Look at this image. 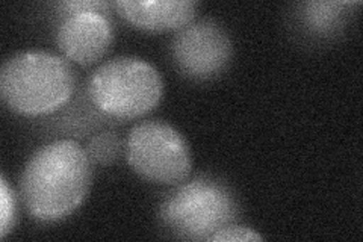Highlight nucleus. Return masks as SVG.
I'll return each mask as SVG.
<instances>
[{"label": "nucleus", "instance_id": "f257e3e1", "mask_svg": "<svg viewBox=\"0 0 363 242\" xmlns=\"http://www.w3.org/2000/svg\"><path fill=\"white\" fill-rule=\"evenodd\" d=\"M73 140H56L30 156L20 177V199L32 218L61 221L86 199L93 168Z\"/></svg>", "mask_w": 363, "mask_h": 242}, {"label": "nucleus", "instance_id": "f03ea898", "mask_svg": "<svg viewBox=\"0 0 363 242\" xmlns=\"http://www.w3.org/2000/svg\"><path fill=\"white\" fill-rule=\"evenodd\" d=\"M76 82V72L64 56L43 50L21 52L2 65L0 96L13 112L40 117L67 105Z\"/></svg>", "mask_w": 363, "mask_h": 242}, {"label": "nucleus", "instance_id": "7ed1b4c3", "mask_svg": "<svg viewBox=\"0 0 363 242\" xmlns=\"http://www.w3.org/2000/svg\"><path fill=\"white\" fill-rule=\"evenodd\" d=\"M238 216L240 204L230 187L209 176L179 183L159 206L165 229L188 241H208L220 229L233 224Z\"/></svg>", "mask_w": 363, "mask_h": 242}, {"label": "nucleus", "instance_id": "20e7f679", "mask_svg": "<svg viewBox=\"0 0 363 242\" xmlns=\"http://www.w3.org/2000/svg\"><path fill=\"white\" fill-rule=\"evenodd\" d=\"M164 96L162 76L143 57L118 56L88 79V97L106 117L133 120L152 112Z\"/></svg>", "mask_w": 363, "mask_h": 242}, {"label": "nucleus", "instance_id": "39448f33", "mask_svg": "<svg viewBox=\"0 0 363 242\" xmlns=\"http://www.w3.org/2000/svg\"><path fill=\"white\" fill-rule=\"evenodd\" d=\"M124 155L135 175L156 185L176 187L192 171L185 136L161 120L135 124L126 138Z\"/></svg>", "mask_w": 363, "mask_h": 242}, {"label": "nucleus", "instance_id": "423d86ee", "mask_svg": "<svg viewBox=\"0 0 363 242\" xmlns=\"http://www.w3.org/2000/svg\"><path fill=\"white\" fill-rule=\"evenodd\" d=\"M232 38L217 20L200 18L179 29L172 41L177 70L194 80L218 77L232 62Z\"/></svg>", "mask_w": 363, "mask_h": 242}, {"label": "nucleus", "instance_id": "0eeeda50", "mask_svg": "<svg viewBox=\"0 0 363 242\" xmlns=\"http://www.w3.org/2000/svg\"><path fill=\"white\" fill-rule=\"evenodd\" d=\"M111 16L81 13L68 16L56 26V45L67 61L79 65H93L104 57L113 43Z\"/></svg>", "mask_w": 363, "mask_h": 242}, {"label": "nucleus", "instance_id": "6e6552de", "mask_svg": "<svg viewBox=\"0 0 363 242\" xmlns=\"http://www.w3.org/2000/svg\"><path fill=\"white\" fill-rule=\"evenodd\" d=\"M112 6L133 28L177 32L194 21L200 4L192 0H117Z\"/></svg>", "mask_w": 363, "mask_h": 242}, {"label": "nucleus", "instance_id": "1a4fd4ad", "mask_svg": "<svg viewBox=\"0 0 363 242\" xmlns=\"http://www.w3.org/2000/svg\"><path fill=\"white\" fill-rule=\"evenodd\" d=\"M359 2H304L297 6V21L311 37L328 38L340 32Z\"/></svg>", "mask_w": 363, "mask_h": 242}, {"label": "nucleus", "instance_id": "9d476101", "mask_svg": "<svg viewBox=\"0 0 363 242\" xmlns=\"http://www.w3.org/2000/svg\"><path fill=\"white\" fill-rule=\"evenodd\" d=\"M85 152L93 165L108 167L123 155L124 144L116 132L104 131L91 136L85 145Z\"/></svg>", "mask_w": 363, "mask_h": 242}, {"label": "nucleus", "instance_id": "9b49d317", "mask_svg": "<svg viewBox=\"0 0 363 242\" xmlns=\"http://www.w3.org/2000/svg\"><path fill=\"white\" fill-rule=\"evenodd\" d=\"M17 216V206L14 191L9 188L6 179L0 177V238H6V235L14 229Z\"/></svg>", "mask_w": 363, "mask_h": 242}, {"label": "nucleus", "instance_id": "f8f14e48", "mask_svg": "<svg viewBox=\"0 0 363 242\" xmlns=\"http://www.w3.org/2000/svg\"><path fill=\"white\" fill-rule=\"evenodd\" d=\"M56 17H58V21L68 17V16H74V14H81V13H101L111 16V8L112 4L108 2H101V0H73V2H61L56 4Z\"/></svg>", "mask_w": 363, "mask_h": 242}, {"label": "nucleus", "instance_id": "ddd939ff", "mask_svg": "<svg viewBox=\"0 0 363 242\" xmlns=\"http://www.w3.org/2000/svg\"><path fill=\"white\" fill-rule=\"evenodd\" d=\"M248 241H264V236L257 233L256 230L238 226V224H229L223 229H220L217 233H213L208 242H248Z\"/></svg>", "mask_w": 363, "mask_h": 242}]
</instances>
